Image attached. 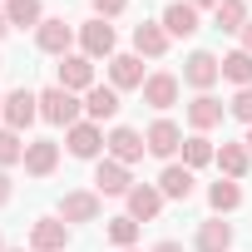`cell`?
<instances>
[{"label":"cell","mask_w":252,"mask_h":252,"mask_svg":"<svg viewBox=\"0 0 252 252\" xmlns=\"http://www.w3.org/2000/svg\"><path fill=\"white\" fill-rule=\"evenodd\" d=\"M79 114H84V104H79L69 89H60V84L40 89V119L60 124V129H74V124H79Z\"/></svg>","instance_id":"obj_1"},{"label":"cell","mask_w":252,"mask_h":252,"mask_svg":"<svg viewBox=\"0 0 252 252\" xmlns=\"http://www.w3.org/2000/svg\"><path fill=\"white\" fill-rule=\"evenodd\" d=\"M104 149H109V158H114V163H124V168L139 163V158L149 154L144 134H139V129H129V124H114V129L104 134Z\"/></svg>","instance_id":"obj_2"},{"label":"cell","mask_w":252,"mask_h":252,"mask_svg":"<svg viewBox=\"0 0 252 252\" xmlns=\"http://www.w3.org/2000/svg\"><path fill=\"white\" fill-rule=\"evenodd\" d=\"M0 119H5V129L25 134L30 124L40 119V94H35V89H25V84H20V89H10V94H5V114H0Z\"/></svg>","instance_id":"obj_3"},{"label":"cell","mask_w":252,"mask_h":252,"mask_svg":"<svg viewBox=\"0 0 252 252\" xmlns=\"http://www.w3.org/2000/svg\"><path fill=\"white\" fill-rule=\"evenodd\" d=\"M218 79H222V60H218L213 50H193V55L183 60V84H193L198 94H208Z\"/></svg>","instance_id":"obj_4"},{"label":"cell","mask_w":252,"mask_h":252,"mask_svg":"<svg viewBox=\"0 0 252 252\" xmlns=\"http://www.w3.org/2000/svg\"><path fill=\"white\" fill-rule=\"evenodd\" d=\"M129 188H134V178H129L124 163H114V158H99L94 163V193L99 198H129Z\"/></svg>","instance_id":"obj_5"},{"label":"cell","mask_w":252,"mask_h":252,"mask_svg":"<svg viewBox=\"0 0 252 252\" xmlns=\"http://www.w3.org/2000/svg\"><path fill=\"white\" fill-rule=\"evenodd\" d=\"M64 144H69V154L74 158H94L99 163V149H104V129L94 119H79L74 129H64Z\"/></svg>","instance_id":"obj_6"},{"label":"cell","mask_w":252,"mask_h":252,"mask_svg":"<svg viewBox=\"0 0 252 252\" xmlns=\"http://www.w3.org/2000/svg\"><path fill=\"white\" fill-rule=\"evenodd\" d=\"M158 25H163L173 40H188V35H198V30H203V20H198V10L188 5V0H168L163 15H158Z\"/></svg>","instance_id":"obj_7"},{"label":"cell","mask_w":252,"mask_h":252,"mask_svg":"<svg viewBox=\"0 0 252 252\" xmlns=\"http://www.w3.org/2000/svg\"><path fill=\"white\" fill-rule=\"evenodd\" d=\"M35 45L45 50V55H69V45H74V25L69 20H60V15H45V25L35 30Z\"/></svg>","instance_id":"obj_8"},{"label":"cell","mask_w":252,"mask_h":252,"mask_svg":"<svg viewBox=\"0 0 252 252\" xmlns=\"http://www.w3.org/2000/svg\"><path fill=\"white\" fill-rule=\"evenodd\" d=\"M79 45H84V55L89 60H114V25L109 20H84L79 25Z\"/></svg>","instance_id":"obj_9"},{"label":"cell","mask_w":252,"mask_h":252,"mask_svg":"<svg viewBox=\"0 0 252 252\" xmlns=\"http://www.w3.org/2000/svg\"><path fill=\"white\" fill-rule=\"evenodd\" d=\"M64 242H69V222L64 218H35L30 252H64Z\"/></svg>","instance_id":"obj_10"},{"label":"cell","mask_w":252,"mask_h":252,"mask_svg":"<svg viewBox=\"0 0 252 252\" xmlns=\"http://www.w3.org/2000/svg\"><path fill=\"white\" fill-rule=\"evenodd\" d=\"M144 144H149L154 158H173V154L183 149V129H178L173 119H154V124H149V134H144Z\"/></svg>","instance_id":"obj_11"},{"label":"cell","mask_w":252,"mask_h":252,"mask_svg":"<svg viewBox=\"0 0 252 252\" xmlns=\"http://www.w3.org/2000/svg\"><path fill=\"white\" fill-rule=\"evenodd\" d=\"M124 203H129V218H134V222H154V218L163 213V193H158V183H134Z\"/></svg>","instance_id":"obj_12"},{"label":"cell","mask_w":252,"mask_h":252,"mask_svg":"<svg viewBox=\"0 0 252 252\" xmlns=\"http://www.w3.org/2000/svg\"><path fill=\"white\" fill-rule=\"evenodd\" d=\"M168 30L158 25V20H144V25H134V55L139 60H163L168 55Z\"/></svg>","instance_id":"obj_13"},{"label":"cell","mask_w":252,"mask_h":252,"mask_svg":"<svg viewBox=\"0 0 252 252\" xmlns=\"http://www.w3.org/2000/svg\"><path fill=\"white\" fill-rule=\"evenodd\" d=\"M60 89H69V94H89L94 89V60L89 55H64L60 60Z\"/></svg>","instance_id":"obj_14"},{"label":"cell","mask_w":252,"mask_h":252,"mask_svg":"<svg viewBox=\"0 0 252 252\" xmlns=\"http://www.w3.org/2000/svg\"><path fill=\"white\" fill-rule=\"evenodd\" d=\"M178 89H183V84H178V74L158 69V74H149V79H144V104H149V109H173V104H178Z\"/></svg>","instance_id":"obj_15"},{"label":"cell","mask_w":252,"mask_h":252,"mask_svg":"<svg viewBox=\"0 0 252 252\" xmlns=\"http://www.w3.org/2000/svg\"><path fill=\"white\" fill-rule=\"evenodd\" d=\"M55 168H60V144H55V139L25 144V173H30V178H50Z\"/></svg>","instance_id":"obj_16"},{"label":"cell","mask_w":252,"mask_h":252,"mask_svg":"<svg viewBox=\"0 0 252 252\" xmlns=\"http://www.w3.org/2000/svg\"><path fill=\"white\" fill-rule=\"evenodd\" d=\"M193 188H198V178H193V168H188V163H168V168L158 173V193H163V198H173V203H188V198H193Z\"/></svg>","instance_id":"obj_17"},{"label":"cell","mask_w":252,"mask_h":252,"mask_svg":"<svg viewBox=\"0 0 252 252\" xmlns=\"http://www.w3.org/2000/svg\"><path fill=\"white\" fill-rule=\"evenodd\" d=\"M60 218H64V222H94V218H99V193H89V188L64 193V198H60Z\"/></svg>","instance_id":"obj_18"},{"label":"cell","mask_w":252,"mask_h":252,"mask_svg":"<svg viewBox=\"0 0 252 252\" xmlns=\"http://www.w3.org/2000/svg\"><path fill=\"white\" fill-rule=\"evenodd\" d=\"M144 79L149 74H144V60L139 55H114L109 60V84L114 89H144Z\"/></svg>","instance_id":"obj_19"},{"label":"cell","mask_w":252,"mask_h":252,"mask_svg":"<svg viewBox=\"0 0 252 252\" xmlns=\"http://www.w3.org/2000/svg\"><path fill=\"white\" fill-rule=\"evenodd\" d=\"M222 114H227V104H222V99H213V94H198V99L188 104V124H193V134L218 129V124H222Z\"/></svg>","instance_id":"obj_20"},{"label":"cell","mask_w":252,"mask_h":252,"mask_svg":"<svg viewBox=\"0 0 252 252\" xmlns=\"http://www.w3.org/2000/svg\"><path fill=\"white\" fill-rule=\"evenodd\" d=\"M84 114H89L94 124L114 119V114H119V89H114V84H94V89L84 94Z\"/></svg>","instance_id":"obj_21"},{"label":"cell","mask_w":252,"mask_h":252,"mask_svg":"<svg viewBox=\"0 0 252 252\" xmlns=\"http://www.w3.org/2000/svg\"><path fill=\"white\" fill-rule=\"evenodd\" d=\"M218 168H222V178H247V168H252V154H247V144H222L218 149V158H213Z\"/></svg>","instance_id":"obj_22"},{"label":"cell","mask_w":252,"mask_h":252,"mask_svg":"<svg viewBox=\"0 0 252 252\" xmlns=\"http://www.w3.org/2000/svg\"><path fill=\"white\" fill-rule=\"evenodd\" d=\"M198 252H227L232 247V222H222V218H208L203 227H198V242H193Z\"/></svg>","instance_id":"obj_23"},{"label":"cell","mask_w":252,"mask_h":252,"mask_svg":"<svg viewBox=\"0 0 252 252\" xmlns=\"http://www.w3.org/2000/svg\"><path fill=\"white\" fill-rule=\"evenodd\" d=\"M247 20H252V15H247V0H222V5L213 10V25H218L222 35H242Z\"/></svg>","instance_id":"obj_24"},{"label":"cell","mask_w":252,"mask_h":252,"mask_svg":"<svg viewBox=\"0 0 252 252\" xmlns=\"http://www.w3.org/2000/svg\"><path fill=\"white\" fill-rule=\"evenodd\" d=\"M5 15H10V30H40L45 25V5L40 0H5Z\"/></svg>","instance_id":"obj_25"},{"label":"cell","mask_w":252,"mask_h":252,"mask_svg":"<svg viewBox=\"0 0 252 252\" xmlns=\"http://www.w3.org/2000/svg\"><path fill=\"white\" fill-rule=\"evenodd\" d=\"M208 203H213L218 218H222V213H237V208H242V188H237V178H218V183L208 188Z\"/></svg>","instance_id":"obj_26"},{"label":"cell","mask_w":252,"mask_h":252,"mask_svg":"<svg viewBox=\"0 0 252 252\" xmlns=\"http://www.w3.org/2000/svg\"><path fill=\"white\" fill-rule=\"evenodd\" d=\"M222 79H227V84H237V89H247V84H252V55H247V50L222 55Z\"/></svg>","instance_id":"obj_27"},{"label":"cell","mask_w":252,"mask_h":252,"mask_svg":"<svg viewBox=\"0 0 252 252\" xmlns=\"http://www.w3.org/2000/svg\"><path fill=\"white\" fill-rule=\"evenodd\" d=\"M213 158H218V149L208 144V134H188V139H183V163H188V168H203V163H213Z\"/></svg>","instance_id":"obj_28"},{"label":"cell","mask_w":252,"mask_h":252,"mask_svg":"<svg viewBox=\"0 0 252 252\" xmlns=\"http://www.w3.org/2000/svg\"><path fill=\"white\" fill-rule=\"evenodd\" d=\"M104 232H109V242H114L119 252H124V247H134V242H139V222H134L129 213H124V218H109V227H104Z\"/></svg>","instance_id":"obj_29"},{"label":"cell","mask_w":252,"mask_h":252,"mask_svg":"<svg viewBox=\"0 0 252 252\" xmlns=\"http://www.w3.org/2000/svg\"><path fill=\"white\" fill-rule=\"evenodd\" d=\"M10 163H25V144L15 129H0V168H10Z\"/></svg>","instance_id":"obj_30"},{"label":"cell","mask_w":252,"mask_h":252,"mask_svg":"<svg viewBox=\"0 0 252 252\" xmlns=\"http://www.w3.org/2000/svg\"><path fill=\"white\" fill-rule=\"evenodd\" d=\"M227 114H232V119H242V124H247V129H252V84L232 94V104H227Z\"/></svg>","instance_id":"obj_31"},{"label":"cell","mask_w":252,"mask_h":252,"mask_svg":"<svg viewBox=\"0 0 252 252\" xmlns=\"http://www.w3.org/2000/svg\"><path fill=\"white\" fill-rule=\"evenodd\" d=\"M89 5H94V15H99V20H114V15L129 10V0H89Z\"/></svg>","instance_id":"obj_32"},{"label":"cell","mask_w":252,"mask_h":252,"mask_svg":"<svg viewBox=\"0 0 252 252\" xmlns=\"http://www.w3.org/2000/svg\"><path fill=\"white\" fill-rule=\"evenodd\" d=\"M10 193H15V183H10V173H5V168H0V208L10 203Z\"/></svg>","instance_id":"obj_33"},{"label":"cell","mask_w":252,"mask_h":252,"mask_svg":"<svg viewBox=\"0 0 252 252\" xmlns=\"http://www.w3.org/2000/svg\"><path fill=\"white\" fill-rule=\"evenodd\" d=\"M149 252H183V247H178V242H173V237H163V242H154V247H149Z\"/></svg>","instance_id":"obj_34"},{"label":"cell","mask_w":252,"mask_h":252,"mask_svg":"<svg viewBox=\"0 0 252 252\" xmlns=\"http://www.w3.org/2000/svg\"><path fill=\"white\" fill-rule=\"evenodd\" d=\"M188 5H193V10H218L222 0H188Z\"/></svg>","instance_id":"obj_35"},{"label":"cell","mask_w":252,"mask_h":252,"mask_svg":"<svg viewBox=\"0 0 252 252\" xmlns=\"http://www.w3.org/2000/svg\"><path fill=\"white\" fill-rule=\"evenodd\" d=\"M10 35V15H5V5H0V40Z\"/></svg>","instance_id":"obj_36"},{"label":"cell","mask_w":252,"mask_h":252,"mask_svg":"<svg viewBox=\"0 0 252 252\" xmlns=\"http://www.w3.org/2000/svg\"><path fill=\"white\" fill-rule=\"evenodd\" d=\"M242 50L252 55V20H247V30H242Z\"/></svg>","instance_id":"obj_37"},{"label":"cell","mask_w":252,"mask_h":252,"mask_svg":"<svg viewBox=\"0 0 252 252\" xmlns=\"http://www.w3.org/2000/svg\"><path fill=\"white\" fill-rule=\"evenodd\" d=\"M242 144H247V154H252V129H247V139H242Z\"/></svg>","instance_id":"obj_38"},{"label":"cell","mask_w":252,"mask_h":252,"mask_svg":"<svg viewBox=\"0 0 252 252\" xmlns=\"http://www.w3.org/2000/svg\"><path fill=\"white\" fill-rule=\"evenodd\" d=\"M0 114H5V94H0Z\"/></svg>","instance_id":"obj_39"},{"label":"cell","mask_w":252,"mask_h":252,"mask_svg":"<svg viewBox=\"0 0 252 252\" xmlns=\"http://www.w3.org/2000/svg\"><path fill=\"white\" fill-rule=\"evenodd\" d=\"M5 252H25V247H5Z\"/></svg>","instance_id":"obj_40"},{"label":"cell","mask_w":252,"mask_h":252,"mask_svg":"<svg viewBox=\"0 0 252 252\" xmlns=\"http://www.w3.org/2000/svg\"><path fill=\"white\" fill-rule=\"evenodd\" d=\"M0 252H5V237H0Z\"/></svg>","instance_id":"obj_41"},{"label":"cell","mask_w":252,"mask_h":252,"mask_svg":"<svg viewBox=\"0 0 252 252\" xmlns=\"http://www.w3.org/2000/svg\"><path fill=\"white\" fill-rule=\"evenodd\" d=\"M0 69H5V60H0Z\"/></svg>","instance_id":"obj_42"},{"label":"cell","mask_w":252,"mask_h":252,"mask_svg":"<svg viewBox=\"0 0 252 252\" xmlns=\"http://www.w3.org/2000/svg\"><path fill=\"white\" fill-rule=\"evenodd\" d=\"M124 252H134V247H124Z\"/></svg>","instance_id":"obj_43"}]
</instances>
